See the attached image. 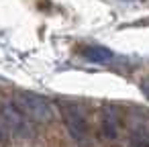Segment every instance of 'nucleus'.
I'll return each instance as SVG.
<instances>
[{
	"instance_id": "f257e3e1",
	"label": "nucleus",
	"mask_w": 149,
	"mask_h": 147,
	"mask_svg": "<svg viewBox=\"0 0 149 147\" xmlns=\"http://www.w3.org/2000/svg\"><path fill=\"white\" fill-rule=\"evenodd\" d=\"M35 135L33 121L27 118L15 102L2 104L0 108V137H15V139H31Z\"/></svg>"
},
{
	"instance_id": "f03ea898",
	"label": "nucleus",
	"mask_w": 149,
	"mask_h": 147,
	"mask_svg": "<svg viewBox=\"0 0 149 147\" xmlns=\"http://www.w3.org/2000/svg\"><path fill=\"white\" fill-rule=\"evenodd\" d=\"M59 106H61L63 123H65L72 139L80 147H90V129H88V118H86L84 108L72 100H61Z\"/></svg>"
},
{
	"instance_id": "7ed1b4c3",
	"label": "nucleus",
	"mask_w": 149,
	"mask_h": 147,
	"mask_svg": "<svg viewBox=\"0 0 149 147\" xmlns=\"http://www.w3.org/2000/svg\"><path fill=\"white\" fill-rule=\"evenodd\" d=\"M15 104L33 123H51L53 118V104L35 92H19L15 96Z\"/></svg>"
},
{
	"instance_id": "20e7f679",
	"label": "nucleus",
	"mask_w": 149,
	"mask_h": 147,
	"mask_svg": "<svg viewBox=\"0 0 149 147\" xmlns=\"http://www.w3.org/2000/svg\"><path fill=\"white\" fill-rule=\"evenodd\" d=\"M100 131L106 139H116L120 133V118L114 106H104L100 114Z\"/></svg>"
},
{
	"instance_id": "39448f33",
	"label": "nucleus",
	"mask_w": 149,
	"mask_h": 147,
	"mask_svg": "<svg viewBox=\"0 0 149 147\" xmlns=\"http://www.w3.org/2000/svg\"><path fill=\"white\" fill-rule=\"evenodd\" d=\"M129 147H149V127L145 118H137V116L133 118Z\"/></svg>"
},
{
	"instance_id": "423d86ee",
	"label": "nucleus",
	"mask_w": 149,
	"mask_h": 147,
	"mask_svg": "<svg viewBox=\"0 0 149 147\" xmlns=\"http://www.w3.org/2000/svg\"><path fill=\"white\" fill-rule=\"evenodd\" d=\"M82 55L92 63H108L114 57L112 51L108 47H102V45H88V47L82 49Z\"/></svg>"
},
{
	"instance_id": "0eeeda50",
	"label": "nucleus",
	"mask_w": 149,
	"mask_h": 147,
	"mask_svg": "<svg viewBox=\"0 0 149 147\" xmlns=\"http://www.w3.org/2000/svg\"><path fill=\"white\" fill-rule=\"evenodd\" d=\"M141 90H143V94H145V96L149 98V78H147V80H145V82L141 84Z\"/></svg>"
}]
</instances>
